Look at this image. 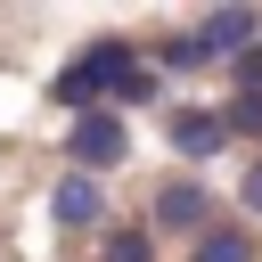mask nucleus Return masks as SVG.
Masks as SVG:
<instances>
[{
	"instance_id": "nucleus-1",
	"label": "nucleus",
	"mask_w": 262,
	"mask_h": 262,
	"mask_svg": "<svg viewBox=\"0 0 262 262\" xmlns=\"http://www.w3.org/2000/svg\"><path fill=\"white\" fill-rule=\"evenodd\" d=\"M49 98L74 106V115H106V106H139V98H156V74L139 66L131 41H90L74 66L49 74Z\"/></svg>"
},
{
	"instance_id": "nucleus-2",
	"label": "nucleus",
	"mask_w": 262,
	"mask_h": 262,
	"mask_svg": "<svg viewBox=\"0 0 262 262\" xmlns=\"http://www.w3.org/2000/svg\"><path fill=\"white\" fill-rule=\"evenodd\" d=\"M123 156H131V131L115 123V106H106V115H74V123H66V164H74V172H90V180H98V172H115Z\"/></svg>"
},
{
	"instance_id": "nucleus-3",
	"label": "nucleus",
	"mask_w": 262,
	"mask_h": 262,
	"mask_svg": "<svg viewBox=\"0 0 262 262\" xmlns=\"http://www.w3.org/2000/svg\"><path fill=\"white\" fill-rule=\"evenodd\" d=\"M156 229H172V237H188V246H196V237L213 229V188H205V180H188V172H180V180H164V188H156Z\"/></svg>"
},
{
	"instance_id": "nucleus-4",
	"label": "nucleus",
	"mask_w": 262,
	"mask_h": 262,
	"mask_svg": "<svg viewBox=\"0 0 262 262\" xmlns=\"http://www.w3.org/2000/svg\"><path fill=\"white\" fill-rule=\"evenodd\" d=\"M164 139H172V156H188L196 172L229 147V123H221V106H180L172 123H164Z\"/></svg>"
},
{
	"instance_id": "nucleus-5",
	"label": "nucleus",
	"mask_w": 262,
	"mask_h": 262,
	"mask_svg": "<svg viewBox=\"0 0 262 262\" xmlns=\"http://www.w3.org/2000/svg\"><path fill=\"white\" fill-rule=\"evenodd\" d=\"M49 221H57V229H98V221H106V188H98L90 172H66V180L49 188Z\"/></svg>"
},
{
	"instance_id": "nucleus-6",
	"label": "nucleus",
	"mask_w": 262,
	"mask_h": 262,
	"mask_svg": "<svg viewBox=\"0 0 262 262\" xmlns=\"http://www.w3.org/2000/svg\"><path fill=\"white\" fill-rule=\"evenodd\" d=\"M196 41H205L213 57H246V49L262 41V16H254V8H205V16H196Z\"/></svg>"
},
{
	"instance_id": "nucleus-7",
	"label": "nucleus",
	"mask_w": 262,
	"mask_h": 262,
	"mask_svg": "<svg viewBox=\"0 0 262 262\" xmlns=\"http://www.w3.org/2000/svg\"><path fill=\"white\" fill-rule=\"evenodd\" d=\"M188 262H254V229H246V221H213V229L188 246Z\"/></svg>"
},
{
	"instance_id": "nucleus-8",
	"label": "nucleus",
	"mask_w": 262,
	"mask_h": 262,
	"mask_svg": "<svg viewBox=\"0 0 262 262\" xmlns=\"http://www.w3.org/2000/svg\"><path fill=\"white\" fill-rule=\"evenodd\" d=\"M98 262H156V229L147 221H115L98 237Z\"/></svg>"
},
{
	"instance_id": "nucleus-9",
	"label": "nucleus",
	"mask_w": 262,
	"mask_h": 262,
	"mask_svg": "<svg viewBox=\"0 0 262 262\" xmlns=\"http://www.w3.org/2000/svg\"><path fill=\"white\" fill-rule=\"evenodd\" d=\"M156 66H164V74H205V66H221V57H213L196 33H172V41H156Z\"/></svg>"
},
{
	"instance_id": "nucleus-10",
	"label": "nucleus",
	"mask_w": 262,
	"mask_h": 262,
	"mask_svg": "<svg viewBox=\"0 0 262 262\" xmlns=\"http://www.w3.org/2000/svg\"><path fill=\"white\" fill-rule=\"evenodd\" d=\"M221 123H229V139H262V98H246V90H229V106H221Z\"/></svg>"
},
{
	"instance_id": "nucleus-11",
	"label": "nucleus",
	"mask_w": 262,
	"mask_h": 262,
	"mask_svg": "<svg viewBox=\"0 0 262 262\" xmlns=\"http://www.w3.org/2000/svg\"><path fill=\"white\" fill-rule=\"evenodd\" d=\"M229 82H237L246 98H262V41H254L246 57H229Z\"/></svg>"
},
{
	"instance_id": "nucleus-12",
	"label": "nucleus",
	"mask_w": 262,
	"mask_h": 262,
	"mask_svg": "<svg viewBox=\"0 0 262 262\" xmlns=\"http://www.w3.org/2000/svg\"><path fill=\"white\" fill-rule=\"evenodd\" d=\"M237 205H246V221H262V156L246 164V180H237Z\"/></svg>"
}]
</instances>
